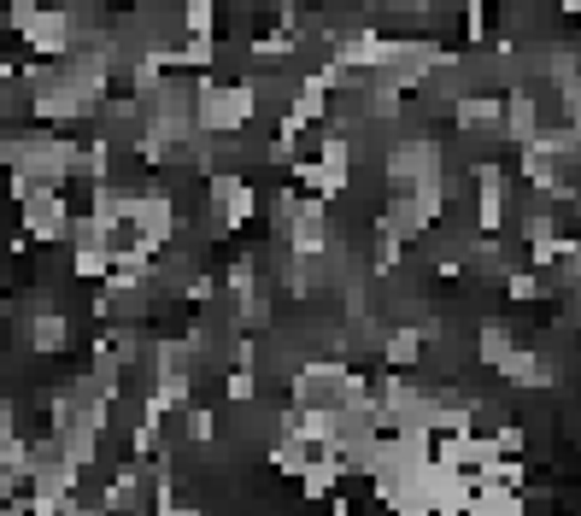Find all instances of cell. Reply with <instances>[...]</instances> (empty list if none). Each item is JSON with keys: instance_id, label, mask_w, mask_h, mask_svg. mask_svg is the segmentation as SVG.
Segmentation results:
<instances>
[{"instance_id": "1", "label": "cell", "mask_w": 581, "mask_h": 516, "mask_svg": "<svg viewBox=\"0 0 581 516\" xmlns=\"http://www.w3.org/2000/svg\"><path fill=\"white\" fill-rule=\"evenodd\" d=\"M459 124L464 129H493V124H499V100H464L459 106Z\"/></svg>"}, {"instance_id": "2", "label": "cell", "mask_w": 581, "mask_h": 516, "mask_svg": "<svg viewBox=\"0 0 581 516\" xmlns=\"http://www.w3.org/2000/svg\"><path fill=\"white\" fill-rule=\"evenodd\" d=\"M517 135V141H535V100H528V94H517L511 100V124H505Z\"/></svg>"}, {"instance_id": "3", "label": "cell", "mask_w": 581, "mask_h": 516, "mask_svg": "<svg viewBox=\"0 0 581 516\" xmlns=\"http://www.w3.org/2000/svg\"><path fill=\"white\" fill-rule=\"evenodd\" d=\"M59 340H65V317H53V311L35 317V352H53Z\"/></svg>"}, {"instance_id": "4", "label": "cell", "mask_w": 581, "mask_h": 516, "mask_svg": "<svg viewBox=\"0 0 581 516\" xmlns=\"http://www.w3.org/2000/svg\"><path fill=\"white\" fill-rule=\"evenodd\" d=\"M388 358H393V364H412V358H417V335H393V340H388Z\"/></svg>"}, {"instance_id": "5", "label": "cell", "mask_w": 581, "mask_h": 516, "mask_svg": "<svg viewBox=\"0 0 581 516\" xmlns=\"http://www.w3.org/2000/svg\"><path fill=\"white\" fill-rule=\"evenodd\" d=\"M182 428H189V440H212V416H206V411H189Z\"/></svg>"}]
</instances>
